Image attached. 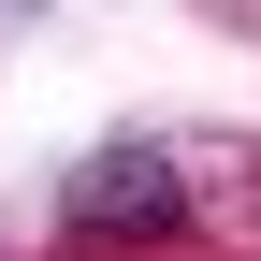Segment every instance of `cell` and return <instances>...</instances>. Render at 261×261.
<instances>
[{
    "mask_svg": "<svg viewBox=\"0 0 261 261\" xmlns=\"http://www.w3.org/2000/svg\"><path fill=\"white\" fill-rule=\"evenodd\" d=\"M58 218H73V232H174V218H189V174L160 145H102V160H73Z\"/></svg>",
    "mask_w": 261,
    "mask_h": 261,
    "instance_id": "cell-1",
    "label": "cell"
}]
</instances>
